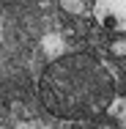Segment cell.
I'll list each match as a JSON object with an SVG mask.
<instances>
[{
	"label": "cell",
	"instance_id": "cell-2",
	"mask_svg": "<svg viewBox=\"0 0 126 129\" xmlns=\"http://www.w3.org/2000/svg\"><path fill=\"white\" fill-rule=\"evenodd\" d=\"M96 22L110 30L126 33V0H96L93 3Z\"/></svg>",
	"mask_w": 126,
	"mask_h": 129
},
{
	"label": "cell",
	"instance_id": "cell-5",
	"mask_svg": "<svg viewBox=\"0 0 126 129\" xmlns=\"http://www.w3.org/2000/svg\"><path fill=\"white\" fill-rule=\"evenodd\" d=\"M55 44H58V39H55V36H50V39H47V47H44V50H47V52H55Z\"/></svg>",
	"mask_w": 126,
	"mask_h": 129
},
{
	"label": "cell",
	"instance_id": "cell-4",
	"mask_svg": "<svg viewBox=\"0 0 126 129\" xmlns=\"http://www.w3.org/2000/svg\"><path fill=\"white\" fill-rule=\"evenodd\" d=\"M110 55L112 58H126V39H115L110 44Z\"/></svg>",
	"mask_w": 126,
	"mask_h": 129
},
{
	"label": "cell",
	"instance_id": "cell-1",
	"mask_svg": "<svg viewBox=\"0 0 126 129\" xmlns=\"http://www.w3.org/2000/svg\"><path fill=\"white\" fill-rule=\"evenodd\" d=\"M41 102L66 121L93 118L112 102V77L91 55L55 58L41 77Z\"/></svg>",
	"mask_w": 126,
	"mask_h": 129
},
{
	"label": "cell",
	"instance_id": "cell-3",
	"mask_svg": "<svg viewBox=\"0 0 126 129\" xmlns=\"http://www.w3.org/2000/svg\"><path fill=\"white\" fill-rule=\"evenodd\" d=\"M58 3H60V8H63L66 14H71V17H77V14L85 11V0H58Z\"/></svg>",
	"mask_w": 126,
	"mask_h": 129
}]
</instances>
